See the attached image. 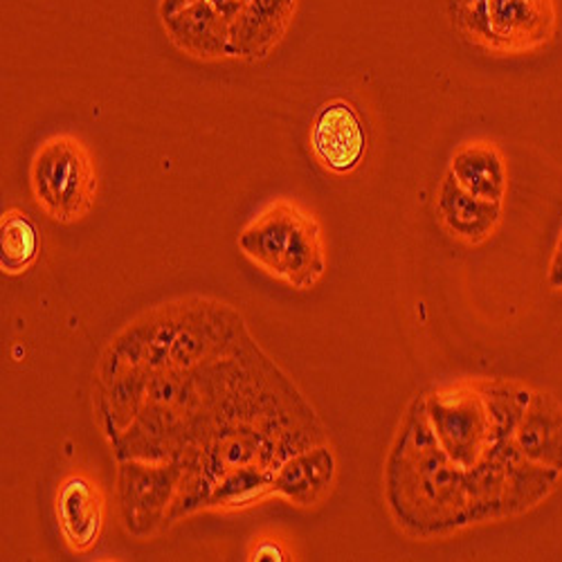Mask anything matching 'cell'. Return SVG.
Wrapping results in <instances>:
<instances>
[{"mask_svg":"<svg viewBox=\"0 0 562 562\" xmlns=\"http://www.w3.org/2000/svg\"><path fill=\"white\" fill-rule=\"evenodd\" d=\"M295 0H246L229 21V57L263 59L286 34Z\"/></svg>","mask_w":562,"mask_h":562,"instance_id":"obj_6","label":"cell"},{"mask_svg":"<svg viewBox=\"0 0 562 562\" xmlns=\"http://www.w3.org/2000/svg\"><path fill=\"white\" fill-rule=\"evenodd\" d=\"M212 3L232 21L234 14H237L241 10V5L246 3V0H212Z\"/></svg>","mask_w":562,"mask_h":562,"instance_id":"obj_16","label":"cell"},{"mask_svg":"<svg viewBox=\"0 0 562 562\" xmlns=\"http://www.w3.org/2000/svg\"><path fill=\"white\" fill-rule=\"evenodd\" d=\"M38 257V232L21 210H8L0 218V266L8 274L25 272Z\"/></svg>","mask_w":562,"mask_h":562,"instance_id":"obj_12","label":"cell"},{"mask_svg":"<svg viewBox=\"0 0 562 562\" xmlns=\"http://www.w3.org/2000/svg\"><path fill=\"white\" fill-rule=\"evenodd\" d=\"M196 3H201V0H160V19H167V16H171L184 8H190V5H196Z\"/></svg>","mask_w":562,"mask_h":562,"instance_id":"obj_15","label":"cell"},{"mask_svg":"<svg viewBox=\"0 0 562 562\" xmlns=\"http://www.w3.org/2000/svg\"><path fill=\"white\" fill-rule=\"evenodd\" d=\"M435 435L446 452L463 468H473L493 443V416L486 418V407L475 394H443L437 407H430Z\"/></svg>","mask_w":562,"mask_h":562,"instance_id":"obj_4","label":"cell"},{"mask_svg":"<svg viewBox=\"0 0 562 562\" xmlns=\"http://www.w3.org/2000/svg\"><path fill=\"white\" fill-rule=\"evenodd\" d=\"M437 214L454 239L477 246L495 232L502 218V203L473 196L446 173L437 194Z\"/></svg>","mask_w":562,"mask_h":562,"instance_id":"obj_10","label":"cell"},{"mask_svg":"<svg viewBox=\"0 0 562 562\" xmlns=\"http://www.w3.org/2000/svg\"><path fill=\"white\" fill-rule=\"evenodd\" d=\"M454 30L477 48L495 55H525L553 38V0H448Z\"/></svg>","mask_w":562,"mask_h":562,"instance_id":"obj_2","label":"cell"},{"mask_svg":"<svg viewBox=\"0 0 562 562\" xmlns=\"http://www.w3.org/2000/svg\"><path fill=\"white\" fill-rule=\"evenodd\" d=\"M57 518L68 547L77 553L98 544L104 527V499L100 488L81 475L64 480L57 493Z\"/></svg>","mask_w":562,"mask_h":562,"instance_id":"obj_9","label":"cell"},{"mask_svg":"<svg viewBox=\"0 0 562 562\" xmlns=\"http://www.w3.org/2000/svg\"><path fill=\"white\" fill-rule=\"evenodd\" d=\"M513 446L531 463L562 473V403L549 392H533L513 430Z\"/></svg>","mask_w":562,"mask_h":562,"instance_id":"obj_7","label":"cell"},{"mask_svg":"<svg viewBox=\"0 0 562 562\" xmlns=\"http://www.w3.org/2000/svg\"><path fill=\"white\" fill-rule=\"evenodd\" d=\"M176 48L196 59L229 57V19L212 3L201 0L162 19Z\"/></svg>","mask_w":562,"mask_h":562,"instance_id":"obj_8","label":"cell"},{"mask_svg":"<svg viewBox=\"0 0 562 562\" xmlns=\"http://www.w3.org/2000/svg\"><path fill=\"white\" fill-rule=\"evenodd\" d=\"M448 173L465 192L484 201L502 203L506 196V165L493 143L475 139V143L459 147L450 160Z\"/></svg>","mask_w":562,"mask_h":562,"instance_id":"obj_11","label":"cell"},{"mask_svg":"<svg viewBox=\"0 0 562 562\" xmlns=\"http://www.w3.org/2000/svg\"><path fill=\"white\" fill-rule=\"evenodd\" d=\"M241 252L284 284L308 291L326 270L322 229L293 201L268 203L239 234Z\"/></svg>","mask_w":562,"mask_h":562,"instance_id":"obj_1","label":"cell"},{"mask_svg":"<svg viewBox=\"0 0 562 562\" xmlns=\"http://www.w3.org/2000/svg\"><path fill=\"white\" fill-rule=\"evenodd\" d=\"M549 286H551V289H562V237H560L558 250H555L553 261H551V270H549Z\"/></svg>","mask_w":562,"mask_h":562,"instance_id":"obj_13","label":"cell"},{"mask_svg":"<svg viewBox=\"0 0 562 562\" xmlns=\"http://www.w3.org/2000/svg\"><path fill=\"white\" fill-rule=\"evenodd\" d=\"M311 149L317 162L331 173H351L364 158L367 133L353 104L334 100L315 115Z\"/></svg>","mask_w":562,"mask_h":562,"instance_id":"obj_5","label":"cell"},{"mask_svg":"<svg viewBox=\"0 0 562 562\" xmlns=\"http://www.w3.org/2000/svg\"><path fill=\"white\" fill-rule=\"evenodd\" d=\"M30 184L38 207L59 223L81 221L98 196V167L77 135L59 133L36 147Z\"/></svg>","mask_w":562,"mask_h":562,"instance_id":"obj_3","label":"cell"},{"mask_svg":"<svg viewBox=\"0 0 562 562\" xmlns=\"http://www.w3.org/2000/svg\"><path fill=\"white\" fill-rule=\"evenodd\" d=\"M252 560H286V553L281 551L277 544L266 542V544H261V547H255Z\"/></svg>","mask_w":562,"mask_h":562,"instance_id":"obj_14","label":"cell"}]
</instances>
